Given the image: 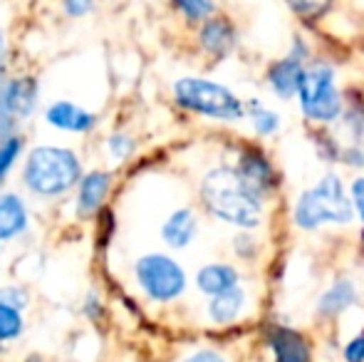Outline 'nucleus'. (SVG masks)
<instances>
[{
	"instance_id": "nucleus-1",
	"label": "nucleus",
	"mask_w": 364,
	"mask_h": 362,
	"mask_svg": "<svg viewBox=\"0 0 364 362\" xmlns=\"http://www.w3.org/2000/svg\"><path fill=\"white\" fill-rule=\"evenodd\" d=\"M85 171V161L73 147L35 144L20 164V186L35 201L53 203L75 193Z\"/></svg>"
},
{
	"instance_id": "nucleus-2",
	"label": "nucleus",
	"mask_w": 364,
	"mask_h": 362,
	"mask_svg": "<svg viewBox=\"0 0 364 362\" xmlns=\"http://www.w3.org/2000/svg\"><path fill=\"white\" fill-rule=\"evenodd\" d=\"M198 198L213 218L235 228H255L263 221V196L235 166H213L198 183Z\"/></svg>"
},
{
	"instance_id": "nucleus-3",
	"label": "nucleus",
	"mask_w": 364,
	"mask_h": 362,
	"mask_svg": "<svg viewBox=\"0 0 364 362\" xmlns=\"http://www.w3.org/2000/svg\"><path fill=\"white\" fill-rule=\"evenodd\" d=\"M171 97L176 107L196 117L216 122H238L245 117V105L233 90L213 82L208 78L183 75L171 85Z\"/></svg>"
},
{
	"instance_id": "nucleus-4",
	"label": "nucleus",
	"mask_w": 364,
	"mask_h": 362,
	"mask_svg": "<svg viewBox=\"0 0 364 362\" xmlns=\"http://www.w3.org/2000/svg\"><path fill=\"white\" fill-rule=\"evenodd\" d=\"M352 216L355 206L337 174H325L315 186L302 191L292 206V218L302 231H315L325 223H350Z\"/></svg>"
},
{
	"instance_id": "nucleus-5",
	"label": "nucleus",
	"mask_w": 364,
	"mask_h": 362,
	"mask_svg": "<svg viewBox=\"0 0 364 362\" xmlns=\"http://www.w3.org/2000/svg\"><path fill=\"white\" fill-rule=\"evenodd\" d=\"M132 273H134L139 290L151 303L166 305L186 293V285H188L186 271L168 253H159V251L144 253V256H139L134 261Z\"/></svg>"
},
{
	"instance_id": "nucleus-6",
	"label": "nucleus",
	"mask_w": 364,
	"mask_h": 362,
	"mask_svg": "<svg viewBox=\"0 0 364 362\" xmlns=\"http://www.w3.org/2000/svg\"><path fill=\"white\" fill-rule=\"evenodd\" d=\"M297 102L307 119L312 122H335L342 115V97L335 85V70L325 63H315L302 70Z\"/></svg>"
},
{
	"instance_id": "nucleus-7",
	"label": "nucleus",
	"mask_w": 364,
	"mask_h": 362,
	"mask_svg": "<svg viewBox=\"0 0 364 362\" xmlns=\"http://www.w3.org/2000/svg\"><path fill=\"white\" fill-rule=\"evenodd\" d=\"M40 107V80L30 73H10L0 82V137L23 132Z\"/></svg>"
},
{
	"instance_id": "nucleus-8",
	"label": "nucleus",
	"mask_w": 364,
	"mask_h": 362,
	"mask_svg": "<svg viewBox=\"0 0 364 362\" xmlns=\"http://www.w3.org/2000/svg\"><path fill=\"white\" fill-rule=\"evenodd\" d=\"M114 188V171L112 169H87L73 193V211L80 221H95L107 208L109 193Z\"/></svg>"
},
{
	"instance_id": "nucleus-9",
	"label": "nucleus",
	"mask_w": 364,
	"mask_h": 362,
	"mask_svg": "<svg viewBox=\"0 0 364 362\" xmlns=\"http://www.w3.org/2000/svg\"><path fill=\"white\" fill-rule=\"evenodd\" d=\"M45 127L60 132V134L87 137L100 127V115L95 110H87L85 105L73 100H50L43 107Z\"/></svg>"
},
{
	"instance_id": "nucleus-10",
	"label": "nucleus",
	"mask_w": 364,
	"mask_h": 362,
	"mask_svg": "<svg viewBox=\"0 0 364 362\" xmlns=\"http://www.w3.org/2000/svg\"><path fill=\"white\" fill-rule=\"evenodd\" d=\"M33 226V211L20 191H0V241L10 243L23 238Z\"/></svg>"
},
{
	"instance_id": "nucleus-11",
	"label": "nucleus",
	"mask_w": 364,
	"mask_h": 362,
	"mask_svg": "<svg viewBox=\"0 0 364 362\" xmlns=\"http://www.w3.org/2000/svg\"><path fill=\"white\" fill-rule=\"evenodd\" d=\"M198 233V216L193 208L181 206L173 208L166 218L161 221V228H159V236L173 251H181V248H188L193 241H196Z\"/></svg>"
},
{
	"instance_id": "nucleus-12",
	"label": "nucleus",
	"mask_w": 364,
	"mask_h": 362,
	"mask_svg": "<svg viewBox=\"0 0 364 362\" xmlns=\"http://www.w3.org/2000/svg\"><path fill=\"white\" fill-rule=\"evenodd\" d=\"M268 348L273 353V362H312L307 338L292 328H275L268 335Z\"/></svg>"
},
{
	"instance_id": "nucleus-13",
	"label": "nucleus",
	"mask_w": 364,
	"mask_h": 362,
	"mask_svg": "<svg viewBox=\"0 0 364 362\" xmlns=\"http://www.w3.org/2000/svg\"><path fill=\"white\" fill-rule=\"evenodd\" d=\"M198 48L211 58L223 60L235 48V28L225 18L213 15L211 20L198 25Z\"/></svg>"
},
{
	"instance_id": "nucleus-14",
	"label": "nucleus",
	"mask_w": 364,
	"mask_h": 362,
	"mask_svg": "<svg viewBox=\"0 0 364 362\" xmlns=\"http://www.w3.org/2000/svg\"><path fill=\"white\" fill-rule=\"evenodd\" d=\"M238 280L240 273L230 263H206L196 271V288L208 298H216L225 290L235 288Z\"/></svg>"
},
{
	"instance_id": "nucleus-15",
	"label": "nucleus",
	"mask_w": 364,
	"mask_h": 362,
	"mask_svg": "<svg viewBox=\"0 0 364 362\" xmlns=\"http://www.w3.org/2000/svg\"><path fill=\"white\" fill-rule=\"evenodd\" d=\"M302 70H305L302 68V60L295 58V55H288V58L278 60V63L268 70V85L273 87V92L280 100H290V97L297 95Z\"/></svg>"
},
{
	"instance_id": "nucleus-16",
	"label": "nucleus",
	"mask_w": 364,
	"mask_h": 362,
	"mask_svg": "<svg viewBox=\"0 0 364 362\" xmlns=\"http://www.w3.org/2000/svg\"><path fill=\"white\" fill-rule=\"evenodd\" d=\"M245 303H248V295H245V290L240 285H235V288L225 290V293L216 295V298H208V320L216 325L235 323L240 318V313H243Z\"/></svg>"
},
{
	"instance_id": "nucleus-17",
	"label": "nucleus",
	"mask_w": 364,
	"mask_h": 362,
	"mask_svg": "<svg viewBox=\"0 0 364 362\" xmlns=\"http://www.w3.org/2000/svg\"><path fill=\"white\" fill-rule=\"evenodd\" d=\"M355 300H357L355 283L347 278H340L317 298V313H320L322 318H337V315H342L347 308H352Z\"/></svg>"
},
{
	"instance_id": "nucleus-18",
	"label": "nucleus",
	"mask_w": 364,
	"mask_h": 362,
	"mask_svg": "<svg viewBox=\"0 0 364 362\" xmlns=\"http://www.w3.org/2000/svg\"><path fill=\"white\" fill-rule=\"evenodd\" d=\"M28 139H25L23 132H15V134L0 137V191L10 181L13 171L23 164L25 154H28Z\"/></svg>"
},
{
	"instance_id": "nucleus-19",
	"label": "nucleus",
	"mask_w": 364,
	"mask_h": 362,
	"mask_svg": "<svg viewBox=\"0 0 364 362\" xmlns=\"http://www.w3.org/2000/svg\"><path fill=\"white\" fill-rule=\"evenodd\" d=\"M235 169L245 176V181H248L250 186L260 193V196L268 191L270 181H273V169H270V164L260 154H253V151H245V154H240L238 166H235Z\"/></svg>"
},
{
	"instance_id": "nucleus-20",
	"label": "nucleus",
	"mask_w": 364,
	"mask_h": 362,
	"mask_svg": "<svg viewBox=\"0 0 364 362\" xmlns=\"http://www.w3.org/2000/svg\"><path fill=\"white\" fill-rule=\"evenodd\" d=\"M102 154L109 161V166H122L136 154V139L129 134V132L114 129L105 137L102 142Z\"/></svg>"
},
{
	"instance_id": "nucleus-21",
	"label": "nucleus",
	"mask_w": 364,
	"mask_h": 362,
	"mask_svg": "<svg viewBox=\"0 0 364 362\" xmlns=\"http://www.w3.org/2000/svg\"><path fill=\"white\" fill-rule=\"evenodd\" d=\"M168 3L188 25H203L216 13V3L213 0H168Z\"/></svg>"
},
{
	"instance_id": "nucleus-22",
	"label": "nucleus",
	"mask_w": 364,
	"mask_h": 362,
	"mask_svg": "<svg viewBox=\"0 0 364 362\" xmlns=\"http://www.w3.org/2000/svg\"><path fill=\"white\" fill-rule=\"evenodd\" d=\"M23 330H25L23 310L0 300V343H13V340H18L23 335Z\"/></svg>"
},
{
	"instance_id": "nucleus-23",
	"label": "nucleus",
	"mask_w": 364,
	"mask_h": 362,
	"mask_svg": "<svg viewBox=\"0 0 364 362\" xmlns=\"http://www.w3.org/2000/svg\"><path fill=\"white\" fill-rule=\"evenodd\" d=\"M248 117H250V124H253V129L258 132L260 137H270V134H275V132L280 129V117L275 115V112L260 107V105H255L253 110L248 112Z\"/></svg>"
},
{
	"instance_id": "nucleus-24",
	"label": "nucleus",
	"mask_w": 364,
	"mask_h": 362,
	"mask_svg": "<svg viewBox=\"0 0 364 362\" xmlns=\"http://www.w3.org/2000/svg\"><path fill=\"white\" fill-rule=\"evenodd\" d=\"M292 13L300 15L305 20H317L327 13V8L332 5V0H288Z\"/></svg>"
},
{
	"instance_id": "nucleus-25",
	"label": "nucleus",
	"mask_w": 364,
	"mask_h": 362,
	"mask_svg": "<svg viewBox=\"0 0 364 362\" xmlns=\"http://www.w3.org/2000/svg\"><path fill=\"white\" fill-rule=\"evenodd\" d=\"M58 5L68 20H82L97 10V0H58Z\"/></svg>"
},
{
	"instance_id": "nucleus-26",
	"label": "nucleus",
	"mask_w": 364,
	"mask_h": 362,
	"mask_svg": "<svg viewBox=\"0 0 364 362\" xmlns=\"http://www.w3.org/2000/svg\"><path fill=\"white\" fill-rule=\"evenodd\" d=\"M0 300L18 310H25V305L30 303V295H28V290L20 288V285H5V288H0Z\"/></svg>"
},
{
	"instance_id": "nucleus-27",
	"label": "nucleus",
	"mask_w": 364,
	"mask_h": 362,
	"mask_svg": "<svg viewBox=\"0 0 364 362\" xmlns=\"http://www.w3.org/2000/svg\"><path fill=\"white\" fill-rule=\"evenodd\" d=\"M342 360L345 362H364V333L355 335L352 340H347V345L342 348Z\"/></svg>"
},
{
	"instance_id": "nucleus-28",
	"label": "nucleus",
	"mask_w": 364,
	"mask_h": 362,
	"mask_svg": "<svg viewBox=\"0 0 364 362\" xmlns=\"http://www.w3.org/2000/svg\"><path fill=\"white\" fill-rule=\"evenodd\" d=\"M350 198H352V206H355V213L364 221V176H357V179L352 181Z\"/></svg>"
},
{
	"instance_id": "nucleus-29",
	"label": "nucleus",
	"mask_w": 364,
	"mask_h": 362,
	"mask_svg": "<svg viewBox=\"0 0 364 362\" xmlns=\"http://www.w3.org/2000/svg\"><path fill=\"white\" fill-rule=\"evenodd\" d=\"M181 362H228L218 350H211V348H203V350H196L191 353L188 358H183Z\"/></svg>"
},
{
	"instance_id": "nucleus-30",
	"label": "nucleus",
	"mask_w": 364,
	"mask_h": 362,
	"mask_svg": "<svg viewBox=\"0 0 364 362\" xmlns=\"http://www.w3.org/2000/svg\"><path fill=\"white\" fill-rule=\"evenodd\" d=\"M85 313H87V318H90V320L102 318L105 308H102V300H100V295H97V293L87 295V300H85Z\"/></svg>"
},
{
	"instance_id": "nucleus-31",
	"label": "nucleus",
	"mask_w": 364,
	"mask_h": 362,
	"mask_svg": "<svg viewBox=\"0 0 364 362\" xmlns=\"http://www.w3.org/2000/svg\"><path fill=\"white\" fill-rule=\"evenodd\" d=\"M25 362H45L43 358H40V355H30V358L28 360H25Z\"/></svg>"
},
{
	"instance_id": "nucleus-32",
	"label": "nucleus",
	"mask_w": 364,
	"mask_h": 362,
	"mask_svg": "<svg viewBox=\"0 0 364 362\" xmlns=\"http://www.w3.org/2000/svg\"><path fill=\"white\" fill-rule=\"evenodd\" d=\"M0 251H3V241H0Z\"/></svg>"
}]
</instances>
